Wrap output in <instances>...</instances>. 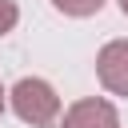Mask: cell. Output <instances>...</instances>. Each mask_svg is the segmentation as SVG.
<instances>
[{"instance_id": "1", "label": "cell", "mask_w": 128, "mask_h": 128, "mask_svg": "<svg viewBox=\"0 0 128 128\" xmlns=\"http://www.w3.org/2000/svg\"><path fill=\"white\" fill-rule=\"evenodd\" d=\"M8 104H12V112H16L24 124H32V128H56V124L64 120V104H60L56 88H52L48 80H40V76L16 80V88L8 92Z\"/></svg>"}, {"instance_id": "2", "label": "cell", "mask_w": 128, "mask_h": 128, "mask_svg": "<svg viewBox=\"0 0 128 128\" xmlns=\"http://www.w3.org/2000/svg\"><path fill=\"white\" fill-rule=\"evenodd\" d=\"M96 76L112 96H128V40H108L96 52Z\"/></svg>"}, {"instance_id": "3", "label": "cell", "mask_w": 128, "mask_h": 128, "mask_svg": "<svg viewBox=\"0 0 128 128\" xmlns=\"http://www.w3.org/2000/svg\"><path fill=\"white\" fill-rule=\"evenodd\" d=\"M60 128H120V112H116L112 100L88 96V100H76V104L64 112Z\"/></svg>"}, {"instance_id": "4", "label": "cell", "mask_w": 128, "mask_h": 128, "mask_svg": "<svg viewBox=\"0 0 128 128\" xmlns=\"http://www.w3.org/2000/svg\"><path fill=\"white\" fill-rule=\"evenodd\" d=\"M104 4H108V0H52V8H56V12H64V16H76V20H84V16H96Z\"/></svg>"}, {"instance_id": "5", "label": "cell", "mask_w": 128, "mask_h": 128, "mask_svg": "<svg viewBox=\"0 0 128 128\" xmlns=\"http://www.w3.org/2000/svg\"><path fill=\"white\" fill-rule=\"evenodd\" d=\"M16 24H20V8L12 0H0V36H8Z\"/></svg>"}, {"instance_id": "6", "label": "cell", "mask_w": 128, "mask_h": 128, "mask_svg": "<svg viewBox=\"0 0 128 128\" xmlns=\"http://www.w3.org/2000/svg\"><path fill=\"white\" fill-rule=\"evenodd\" d=\"M4 104H8V92L0 88V116H4Z\"/></svg>"}, {"instance_id": "7", "label": "cell", "mask_w": 128, "mask_h": 128, "mask_svg": "<svg viewBox=\"0 0 128 128\" xmlns=\"http://www.w3.org/2000/svg\"><path fill=\"white\" fill-rule=\"evenodd\" d=\"M120 12H124V16H128V0H120Z\"/></svg>"}]
</instances>
